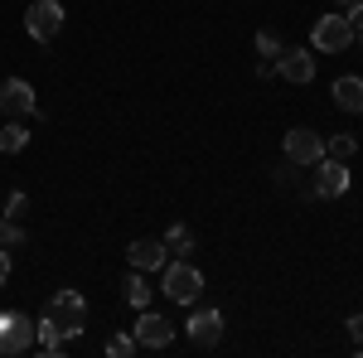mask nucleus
Instances as JSON below:
<instances>
[{
	"label": "nucleus",
	"instance_id": "nucleus-1",
	"mask_svg": "<svg viewBox=\"0 0 363 358\" xmlns=\"http://www.w3.org/2000/svg\"><path fill=\"white\" fill-rule=\"evenodd\" d=\"M39 344V320L20 310H0V358H25Z\"/></svg>",
	"mask_w": 363,
	"mask_h": 358
},
{
	"label": "nucleus",
	"instance_id": "nucleus-2",
	"mask_svg": "<svg viewBox=\"0 0 363 358\" xmlns=\"http://www.w3.org/2000/svg\"><path fill=\"white\" fill-rule=\"evenodd\" d=\"M160 286H165V296H169L174 305H194L199 296H203V272H199L189 257H179V262H165Z\"/></svg>",
	"mask_w": 363,
	"mask_h": 358
},
{
	"label": "nucleus",
	"instance_id": "nucleus-3",
	"mask_svg": "<svg viewBox=\"0 0 363 358\" xmlns=\"http://www.w3.org/2000/svg\"><path fill=\"white\" fill-rule=\"evenodd\" d=\"M44 320H49L63 339H78V334H83V320H87V301L78 296V291H54V301H49V310H44Z\"/></svg>",
	"mask_w": 363,
	"mask_h": 358
},
{
	"label": "nucleus",
	"instance_id": "nucleus-4",
	"mask_svg": "<svg viewBox=\"0 0 363 358\" xmlns=\"http://www.w3.org/2000/svg\"><path fill=\"white\" fill-rule=\"evenodd\" d=\"M310 44H315V54H344L354 44V29H349L344 15H320L315 29H310Z\"/></svg>",
	"mask_w": 363,
	"mask_h": 358
},
{
	"label": "nucleus",
	"instance_id": "nucleus-5",
	"mask_svg": "<svg viewBox=\"0 0 363 358\" xmlns=\"http://www.w3.org/2000/svg\"><path fill=\"white\" fill-rule=\"evenodd\" d=\"M315 198H339V194H349V184H354V169L344 165V160H315Z\"/></svg>",
	"mask_w": 363,
	"mask_h": 358
},
{
	"label": "nucleus",
	"instance_id": "nucleus-6",
	"mask_svg": "<svg viewBox=\"0 0 363 358\" xmlns=\"http://www.w3.org/2000/svg\"><path fill=\"white\" fill-rule=\"evenodd\" d=\"M25 29H29V39L49 44L58 29H63V5H58V0H34L25 10Z\"/></svg>",
	"mask_w": 363,
	"mask_h": 358
},
{
	"label": "nucleus",
	"instance_id": "nucleus-7",
	"mask_svg": "<svg viewBox=\"0 0 363 358\" xmlns=\"http://www.w3.org/2000/svg\"><path fill=\"white\" fill-rule=\"evenodd\" d=\"M184 334L194 339L199 349H218V339H223V310H213V305H199L194 315L184 320Z\"/></svg>",
	"mask_w": 363,
	"mask_h": 358
},
{
	"label": "nucleus",
	"instance_id": "nucleus-8",
	"mask_svg": "<svg viewBox=\"0 0 363 358\" xmlns=\"http://www.w3.org/2000/svg\"><path fill=\"white\" fill-rule=\"evenodd\" d=\"M165 262H169L165 237H136V242L126 247V267H136V272H145V276L165 272Z\"/></svg>",
	"mask_w": 363,
	"mask_h": 358
},
{
	"label": "nucleus",
	"instance_id": "nucleus-9",
	"mask_svg": "<svg viewBox=\"0 0 363 358\" xmlns=\"http://www.w3.org/2000/svg\"><path fill=\"white\" fill-rule=\"evenodd\" d=\"M286 160H296V165H315V160H325V136L310 131V126L286 131Z\"/></svg>",
	"mask_w": 363,
	"mask_h": 358
},
{
	"label": "nucleus",
	"instance_id": "nucleus-10",
	"mask_svg": "<svg viewBox=\"0 0 363 358\" xmlns=\"http://www.w3.org/2000/svg\"><path fill=\"white\" fill-rule=\"evenodd\" d=\"M136 344L140 349H169L174 344V325H169L165 315H155V310H140V320H136Z\"/></svg>",
	"mask_w": 363,
	"mask_h": 358
},
{
	"label": "nucleus",
	"instance_id": "nucleus-11",
	"mask_svg": "<svg viewBox=\"0 0 363 358\" xmlns=\"http://www.w3.org/2000/svg\"><path fill=\"white\" fill-rule=\"evenodd\" d=\"M0 111H5V116H34V111H39L34 87H29L25 78H5V83H0Z\"/></svg>",
	"mask_w": 363,
	"mask_h": 358
},
{
	"label": "nucleus",
	"instance_id": "nucleus-12",
	"mask_svg": "<svg viewBox=\"0 0 363 358\" xmlns=\"http://www.w3.org/2000/svg\"><path fill=\"white\" fill-rule=\"evenodd\" d=\"M277 78H286V83H310L315 78V58H310V49H281L277 58Z\"/></svg>",
	"mask_w": 363,
	"mask_h": 358
},
{
	"label": "nucleus",
	"instance_id": "nucleus-13",
	"mask_svg": "<svg viewBox=\"0 0 363 358\" xmlns=\"http://www.w3.org/2000/svg\"><path fill=\"white\" fill-rule=\"evenodd\" d=\"M335 107L339 111H354V116H363V78H339L335 83Z\"/></svg>",
	"mask_w": 363,
	"mask_h": 358
},
{
	"label": "nucleus",
	"instance_id": "nucleus-14",
	"mask_svg": "<svg viewBox=\"0 0 363 358\" xmlns=\"http://www.w3.org/2000/svg\"><path fill=\"white\" fill-rule=\"evenodd\" d=\"M29 145V126H25V116H10L5 126H0V155H20Z\"/></svg>",
	"mask_w": 363,
	"mask_h": 358
},
{
	"label": "nucleus",
	"instance_id": "nucleus-15",
	"mask_svg": "<svg viewBox=\"0 0 363 358\" xmlns=\"http://www.w3.org/2000/svg\"><path fill=\"white\" fill-rule=\"evenodd\" d=\"M165 247L174 252V257H189V252H194V233H189V223H169V228H165Z\"/></svg>",
	"mask_w": 363,
	"mask_h": 358
},
{
	"label": "nucleus",
	"instance_id": "nucleus-16",
	"mask_svg": "<svg viewBox=\"0 0 363 358\" xmlns=\"http://www.w3.org/2000/svg\"><path fill=\"white\" fill-rule=\"evenodd\" d=\"M121 286H126V301L136 305V310H145V305H150V281H145V272H136V267H131V276H126Z\"/></svg>",
	"mask_w": 363,
	"mask_h": 358
},
{
	"label": "nucleus",
	"instance_id": "nucleus-17",
	"mask_svg": "<svg viewBox=\"0 0 363 358\" xmlns=\"http://www.w3.org/2000/svg\"><path fill=\"white\" fill-rule=\"evenodd\" d=\"M34 349H39L44 358H58L63 354V334H58L49 320H39V344H34Z\"/></svg>",
	"mask_w": 363,
	"mask_h": 358
},
{
	"label": "nucleus",
	"instance_id": "nucleus-18",
	"mask_svg": "<svg viewBox=\"0 0 363 358\" xmlns=\"http://www.w3.org/2000/svg\"><path fill=\"white\" fill-rule=\"evenodd\" d=\"M325 155H330V160H344V165H349V160L359 155V140H354V136H330V140H325Z\"/></svg>",
	"mask_w": 363,
	"mask_h": 358
},
{
	"label": "nucleus",
	"instance_id": "nucleus-19",
	"mask_svg": "<svg viewBox=\"0 0 363 358\" xmlns=\"http://www.w3.org/2000/svg\"><path fill=\"white\" fill-rule=\"evenodd\" d=\"M29 242V233L20 228V218H5L0 213V247H25Z\"/></svg>",
	"mask_w": 363,
	"mask_h": 358
},
{
	"label": "nucleus",
	"instance_id": "nucleus-20",
	"mask_svg": "<svg viewBox=\"0 0 363 358\" xmlns=\"http://www.w3.org/2000/svg\"><path fill=\"white\" fill-rule=\"evenodd\" d=\"M140 344H136V334H112L107 339V358H131Z\"/></svg>",
	"mask_w": 363,
	"mask_h": 358
},
{
	"label": "nucleus",
	"instance_id": "nucleus-21",
	"mask_svg": "<svg viewBox=\"0 0 363 358\" xmlns=\"http://www.w3.org/2000/svg\"><path fill=\"white\" fill-rule=\"evenodd\" d=\"M344 20H349V29H354V44H363V0L344 5Z\"/></svg>",
	"mask_w": 363,
	"mask_h": 358
},
{
	"label": "nucleus",
	"instance_id": "nucleus-22",
	"mask_svg": "<svg viewBox=\"0 0 363 358\" xmlns=\"http://www.w3.org/2000/svg\"><path fill=\"white\" fill-rule=\"evenodd\" d=\"M25 213H29V194L15 189L10 198H5V218H25Z\"/></svg>",
	"mask_w": 363,
	"mask_h": 358
},
{
	"label": "nucleus",
	"instance_id": "nucleus-23",
	"mask_svg": "<svg viewBox=\"0 0 363 358\" xmlns=\"http://www.w3.org/2000/svg\"><path fill=\"white\" fill-rule=\"evenodd\" d=\"M257 54H262V58H281V39L272 34V29H262V34H257Z\"/></svg>",
	"mask_w": 363,
	"mask_h": 358
},
{
	"label": "nucleus",
	"instance_id": "nucleus-24",
	"mask_svg": "<svg viewBox=\"0 0 363 358\" xmlns=\"http://www.w3.org/2000/svg\"><path fill=\"white\" fill-rule=\"evenodd\" d=\"M349 339L363 344V315H349Z\"/></svg>",
	"mask_w": 363,
	"mask_h": 358
},
{
	"label": "nucleus",
	"instance_id": "nucleus-25",
	"mask_svg": "<svg viewBox=\"0 0 363 358\" xmlns=\"http://www.w3.org/2000/svg\"><path fill=\"white\" fill-rule=\"evenodd\" d=\"M5 281H10V252L0 247V286H5Z\"/></svg>",
	"mask_w": 363,
	"mask_h": 358
}]
</instances>
